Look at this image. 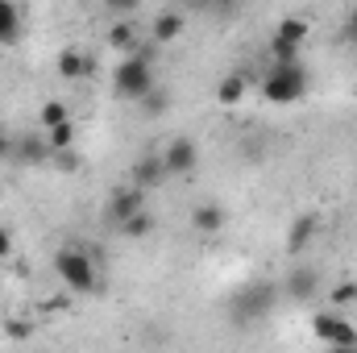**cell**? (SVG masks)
Wrapping results in <instances>:
<instances>
[{"label":"cell","instance_id":"30bf717a","mask_svg":"<svg viewBox=\"0 0 357 353\" xmlns=\"http://www.w3.org/2000/svg\"><path fill=\"white\" fill-rule=\"evenodd\" d=\"M183 29H187V21H183V13L178 8H162L154 21H150V38L158 42V46H171L183 38Z\"/></svg>","mask_w":357,"mask_h":353},{"label":"cell","instance_id":"e0dca14e","mask_svg":"<svg viewBox=\"0 0 357 353\" xmlns=\"http://www.w3.org/2000/svg\"><path fill=\"white\" fill-rule=\"evenodd\" d=\"M42 133H46V146H50V150H71V146L79 142V125H75V121L50 125V129H42Z\"/></svg>","mask_w":357,"mask_h":353},{"label":"cell","instance_id":"9a60e30c","mask_svg":"<svg viewBox=\"0 0 357 353\" xmlns=\"http://www.w3.org/2000/svg\"><path fill=\"white\" fill-rule=\"evenodd\" d=\"M108 46H112L116 54H129V50L137 46V29H133L129 17H116V21L108 25Z\"/></svg>","mask_w":357,"mask_h":353},{"label":"cell","instance_id":"5bb4252c","mask_svg":"<svg viewBox=\"0 0 357 353\" xmlns=\"http://www.w3.org/2000/svg\"><path fill=\"white\" fill-rule=\"evenodd\" d=\"M17 38H21V4L0 0V46H17Z\"/></svg>","mask_w":357,"mask_h":353},{"label":"cell","instance_id":"ac0fdd59","mask_svg":"<svg viewBox=\"0 0 357 353\" xmlns=\"http://www.w3.org/2000/svg\"><path fill=\"white\" fill-rule=\"evenodd\" d=\"M316 287H320V274H316V270H295V274L287 278V295H291V299H312Z\"/></svg>","mask_w":357,"mask_h":353},{"label":"cell","instance_id":"277c9868","mask_svg":"<svg viewBox=\"0 0 357 353\" xmlns=\"http://www.w3.org/2000/svg\"><path fill=\"white\" fill-rule=\"evenodd\" d=\"M312 337L333 345V350H357V329L341 316V308H328V312H316L312 316Z\"/></svg>","mask_w":357,"mask_h":353},{"label":"cell","instance_id":"d4e9b609","mask_svg":"<svg viewBox=\"0 0 357 353\" xmlns=\"http://www.w3.org/2000/svg\"><path fill=\"white\" fill-rule=\"evenodd\" d=\"M104 4H108L112 17H133V13L142 8V0H104Z\"/></svg>","mask_w":357,"mask_h":353},{"label":"cell","instance_id":"8992f818","mask_svg":"<svg viewBox=\"0 0 357 353\" xmlns=\"http://www.w3.org/2000/svg\"><path fill=\"white\" fill-rule=\"evenodd\" d=\"M274 295H278V283H250V287L233 299L237 320H262L270 312V303H274Z\"/></svg>","mask_w":357,"mask_h":353},{"label":"cell","instance_id":"2e32d148","mask_svg":"<svg viewBox=\"0 0 357 353\" xmlns=\"http://www.w3.org/2000/svg\"><path fill=\"white\" fill-rule=\"evenodd\" d=\"M154 225H158V220H154V212H150V208H142V212H133L116 233H121V237H129V241H142V237H150V233H154Z\"/></svg>","mask_w":357,"mask_h":353},{"label":"cell","instance_id":"484cf974","mask_svg":"<svg viewBox=\"0 0 357 353\" xmlns=\"http://www.w3.org/2000/svg\"><path fill=\"white\" fill-rule=\"evenodd\" d=\"M4 333H8L13 341H29V337H33V324H25V320H8Z\"/></svg>","mask_w":357,"mask_h":353},{"label":"cell","instance_id":"52a82bcc","mask_svg":"<svg viewBox=\"0 0 357 353\" xmlns=\"http://www.w3.org/2000/svg\"><path fill=\"white\" fill-rule=\"evenodd\" d=\"M54 67H59V75L67 84H88L91 75H96V54L84 50V46H63L59 59H54Z\"/></svg>","mask_w":357,"mask_h":353},{"label":"cell","instance_id":"83f0119b","mask_svg":"<svg viewBox=\"0 0 357 353\" xmlns=\"http://www.w3.org/2000/svg\"><path fill=\"white\" fill-rule=\"evenodd\" d=\"M8 254H13V233H8V229L0 225V262H4Z\"/></svg>","mask_w":357,"mask_h":353},{"label":"cell","instance_id":"5b68a950","mask_svg":"<svg viewBox=\"0 0 357 353\" xmlns=\"http://www.w3.org/2000/svg\"><path fill=\"white\" fill-rule=\"evenodd\" d=\"M146 208V191L137 187V183H125V187H116L112 195H108V204H104V220L112 225V229H121L133 212H142Z\"/></svg>","mask_w":357,"mask_h":353},{"label":"cell","instance_id":"7c38bea8","mask_svg":"<svg viewBox=\"0 0 357 353\" xmlns=\"http://www.w3.org/2000/svg\"><path fill=\"white\" fill-rule=\"evenodd\" d=\"M245 91H250V75H245V71H233V75H225V80L216 84V104H220V108H237V104L245 100Z\"/></svg>","mask_w":357,"mask_h":353},{"label":"cell","instance_id":"44dd1931","mask_svg":"<svg viewBox=\"0 0 357 353\" xmlns=\"http://www.w3.org/2000/svg\"><path fill=\"white\" fill-rule=\"evenodd\" d=\"M38 121H42V129H50V125H63V121H71V108H67L63 100H46V104L38 108Z\"/></svg>","mask_w":357,"mask_h":353},{"label":"cell","instance_id":"d6986e66","mask_svg":"<svg viewBox=\"0 0 357 353\" xmlns=\"http://www.w3.org/2000/svg\"><path fill=\"white\" fill-rule=\"evenodd\" d=\"M274 33L287 38V42H295V46H303V42L312 38V21H307V17H282Z\"/></svg>","mask_w":357,"mask_h":353},{"label":"cell","instance_id":"ba28073f","mask_svg":"<svg viewBox=\"0 0 357 353\" xmlns=\"http://www.w3.org/2000/svg\"><path fill=\"white\" fill-rule=\"evenodd\" d=\"M162 163H167L171 175H191L195 163H199V146H195L191 137H171V142L162 146Z\"/></svg>","mask_w":357,"mask_h":353},{"label":"cell","instance_id":"ffe728a7","mask_svg":"<svg viewBox=\"0 0 357 353\" xmlns=\"http://www.w3.org/2000/svg\"><path fill=\"white\" fill-rule=\"evenodd\" d=\"M137 104H142V112H146V117H162V112L171 108V96H167V88H158V84H154V88L137 100Z\"/></svg>","mask_w":357,"mask_h":353},{"label":"cell","instance_id":"7a4b0ae2","mask_svg":"<svg viewBox=\"0 0 357 353\" xmlns=\"http://www.w3.org/2000/svg\"><path fill=\"white\" fill-rule=\"evenodd\" d=\"M307 88H312V75L303 63H274V71L262 80V96L270 104H295L307 96Z\"/></svg>","mask_w":357,"mask_h":353},{"label":"cell","instance_id":"4316f807","mask_svg":"<svg viewBox=\"0 0 357 353\" xmlns=\"http://www.w3.org/2000/svg\"><path fill=\"white\" fill-rule=\"evenodd\" d=\"M341 42H349V46H357V4H354V13L345 17V25H341Z\"/></svg>","mask_w":357,"mask_h":353},{"label":"cell","instance_id":"f1b7e54d","mask_svg":"<svg viewBox=\"0 0 357 353\" xmlns=\"http://www.w3.org/2000/svg\"><path fill=\"white\" fill-rule=\"evenodd\" d=\"M183 4H191V8H208V4H216V0H183Z\"/></svg>","mask_w":357,"mask_h":353},{"label":"cell","instance_id":"6da1fadb","mask_svg":"<svg viewBox=\"0 0 357 353\" xmlns=\"http://www.w3.org/2000/svg\"><path fill=\"white\" fill-rule=\"evenodd\" d=\"M54 274L75 291V295H91L100 287V274H96V254L84 246H63L54 254Z\"/></svg>","mask_w":357,"mask_h":353},{"label":"cell","instance_id":"4fadbf2b","mask_svg":"<svg viewBox=\"0 0 357 353\" xmlns=\"http://www.w3.org/2000/svg\"><path fill=\"white\" fill-rule=\"evenodd\" d=\"M225 220H229V216H225L220 204H199V208L191 212V229L204 233V237H216V233L225 229Z\"/></svg>","mask_w":357,"mask_h":353},{"label":"cell","instance_id":"8fae6325","mask_svg":"<svg viewBox=\"0 0 357 353\" xmlns=\"http://www.w3.org/2000/svg\"><path fill=\"white\" fill-rule=\"evenodd\" d=\"M316 229H320V216H316V212H299V216L291 220V233H287V250H291V254H303V250L312 246Z\"/></svg>","mask_w":357,"mask_h":353},{"label":"cell","instance_id":"7402d4cb","mask_svg":"<svg viewBox=\"0 0 357 353\" xmlns=\"http://www.w3.org/2000/svg\"><path fill=\"white\" fill-rule=\"evenodd\" d=\"M299 50H303V46H295V42H287V38H278V33L270 38V59H274V63H299Z\"/></svg>","mask_w":357,"mask_h":353},{"label":"cell","instance_id":"9c48e42d","mask_svg":"<svg viewBox=\"0 0 357 353\" xmlns=\"http://www.w3.org/2000/svg\"><path fill=\"white\" fill-rule=\"evenodd\" d=\"M167 179H171V171H167L162 154H146V158L133 163V179H129V183H137L142 191H154V187H162Z\"/></svg>","mask_w":357,"mask_h":353},{"label":"cell","instance_id":"3957f363","mask_svg":"<svg viewBox=\"0 0 357 353\" xmlns=\"http://www.w3.org/2000/svg\"><path fill=\"white\" fill-rule=\"evenodd\" d=\"M158 84V75H154V63L150 59H142V54H125L116 67H112V91L121 96V100H142L146 91Z\"/></svg>","mask_w":357,"mask_h":353},{"label":"cell","instance_id":"603a6c76","mask_svg":"<svg viewBox=\"0 0 357 353\" xmlns=\"http://www.w3.org/2000/svg\"><path fill=\"white\" fill-rule=\"evenodd\" d=\"M46 163H54L63 175H75V171L84 167V158L75 154V146H71V150H50V158H46Z\"/></svg>","mask_w":357,"mask_h":353},{"label":"cell","instance_id":"cb8c5ba5","mask_svg":"<svg viewBox=\"0 0 357 353\" xmlns=\"http://www.w3.org/2000/svg\"><path fill=\"white\" fill-rule=\"evenodd\" d=\"M328 299H333V308H349V303H357V283H354V278L337 283V287L328 291Z\"/></svg>","mask_w":357,"mask_h":353},{"label":"cell","instance_id":"f546056e","mask_svg":"<svg viewBox=\"0 0 357 353\" xmlns=\"http://www.w3.org/2000/svg\"><path fill=\"white\" fill-rule=\"evenodd\" d=\"M4 150H8V142H4V137H0V158H4Z\"/></svg>","mask_w":357,"mask_h":353}]
</instances>
